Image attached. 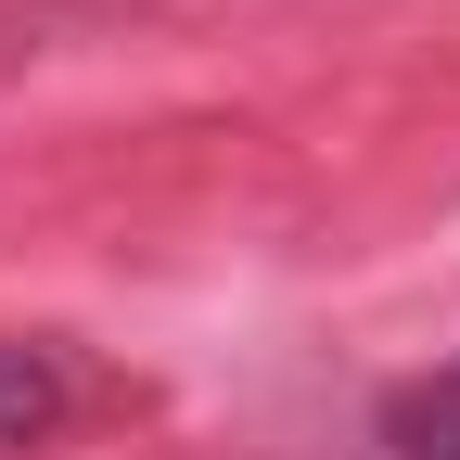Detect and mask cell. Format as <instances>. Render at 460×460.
<instances>
[{
    "label": "cell",
    "instance_id": "cell-1",
    "mask_svg": "<svg viewBox=\"0 0 460 460\" xmlns=\"http://www.w3.org/2000/svg\"><path fill=\"white\" fill-rule=\"evenodd\" d=\"M65 410H77L65 358H51V345H13V332H0V460H13V447H39Z\"/></svg>",
    "mask_w": 460,
    "mask_h": 460
},
{
    "label": "cell",
    "instance_id": "cell-2",
    "mask_svg": "<svg viewBox=\"0 0 460 460\" xmlns=\"http://www.w3.org/2000/svg\"><path fill=\"white\" fill-rule=\"evenodd\" d=\"M384 447H396V460H460V371L384 396Z\"/></svg>",
    "mask_w": 460,
    "mask_h": 460
}]
</instances>
